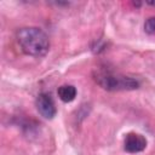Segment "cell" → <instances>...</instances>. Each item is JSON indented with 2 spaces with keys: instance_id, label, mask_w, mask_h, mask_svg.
I'll list each match as a JSON object with an SVG mask.
<instances>
[{
  "instance_id": "obj_1",
  "label": "cell",
  "mask_w": 155,
  "mask_h": 155,
  "mask_svg": "<svg viewBox=\"0 0 155 155\" xmlns=\"http://www.w3.org/2000/svg\"><path fill=\"white\" fill-rule=\"evenodd\" d=\"M17 41L25 54L33 57L45 56L50 50V40L45 31L36 27L21 28L17 31Z\"/></svg>"
},
{
  "instance_id": "obj_2",
  "label": "cell",
  "mask_w": 155,
  "mask_h": 155,
  "mask_svg": "<svg viewBox=\"0 0 155 155\" xmlns=\"http://www.w3.org/2000/svg\"><path fill=\"white\" fill-rule=\"evenodd\" d=\"M96 82L107 91H131L138 88L139 84L136 79L114 74L105 70H98L94 73Z\"/></svg>"
},
{
  "instance_id": "obj_3",
  "label": "cell",
  "mask_w": 155,
  "mask_h": 155,
  "mask_svg": "<svg viewBox=\"0 0 155 155\" xmlns=\"http://www.w3.org/2000/svg\"><path fill=\"white\" fill-rule=\"evenodd\" d=\"M35 105H36V109H38L39 114L45 119H48V120L53 119L56 113H57L54 102H53L52 97L48 93H40L36 97Z\"/></svg>"
},
{
  "instance_id": "obj_4",
  "label": "cell",
  "mask_w": 155,
  "mask_h": 155,
  "mask_svg": "<svg viewBox=\"0 0 155 155\" xmlns=\"http://www.w3.org/2000/svg\"><path fill=\"white\" fill-rule=\"evenodd\" d=\"M147 148V138L140 134V133H136V132H131L127 133L124 140V149L127 153H139L143 151Z\"/></svg>"
},
{
  "instance_id": "obj_5",
  "label": "cell",
  "mask_w": 155,
  "mask_h": 155,
  "mask_svg": "<svg viewBox=\"0 0 155 155\" xmlns=\"http://www.w3.org/2000/svg\"><path fill=\"white\" fill-rule=\"evenodd\" d=\"M57 93H58V97L61 101H63L64 103H69L75 99L78 92L73 85H63V86L58 87Z\"/></svg>"
},
{
  "instance_id": "obj_6",
  "label": "cell",
  "mask_w": 155,
  "mask_h": 155,
  "mask_svg": "<svg viewBox=\"0 0 155 155\" xmlns=\"http://www.w3.org/2000/svg\"><path fill=\"white\" fill-rule=\"evenodd\" d=\"M144 31L147 34H154L155 33V17H150L144 23Z\"/></svg>"
},
{
  "instance_id": "obj_7",
  "label": "cell",
  "mask_w": 155,
  "mask_h": 155,
  "mask_svg": "<svg viewBox=\"0 0 155 155\" xmlns=\"http://www.w3.org/2000/svg\"><path fill=\"white\" fill-rule=\"evenodd\" d=\"M149 4H150V5H155V2H149Z\"/></svg>"
}]
</instances>
